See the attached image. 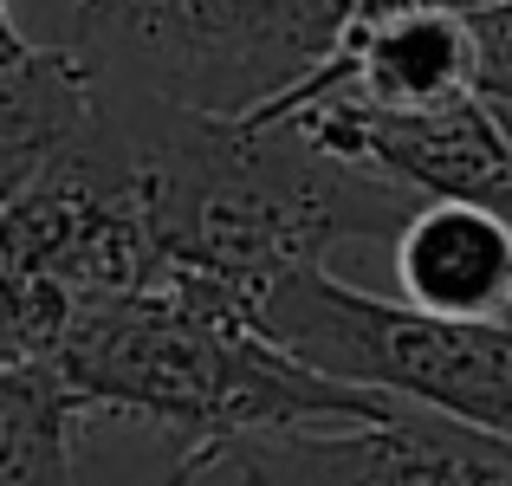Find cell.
<instances>
[{"instance_id":"1","label":"cell","mask_w":512,"mask_h":486,"mask_svg":"<svg viewBox=\"0 0 512 486\" xmlns=\"http://www.w3.org/2000/svg\"><path fill=\"white\" fill-rule=\"evenodd\" d=\"M98 104L137 162L163 286H201L240 318L286 273L325 266L350 240H396L422 208V195L318 150L286 117H214L111 85H98Z\"/></svg>"},{"instance_id":"2","label":"cell","mask_w":512,"mask_h":486,"mask_svg":"<svg viewBox=\"0 0 512 486\" xmlns=\"http://www.w3.org/2000/svg\"><path fill=\"white\" fill-rule=\"evenodd\" d=\"M52 370L98 415L143 422L169 441L163 486H195L240 441L383 422L402 409L383 389L299 363L253 318L182 279L98 299L72 324Z\"/></svg>"},{"instance_id":"9","label":"cell","mask_w":512,"mask_h":486,"mask_svg":"<svg viewBox=\"0 0 512 486\" xmlns=\"http://www.w3.org/2000/svg\"><path fill=\"white\" fill-rule=\"evenodd\" d=\"M402 299L441 318L512 312V221L474 201H422L396 234Z\"/></svg>"},{"instance_id":"13","label":"cell","mask_w":512,"mask_h":486,"mask_svg":"<svg viewBox=\"0 0 512 486\" xmlns=\"http://www.w3.org/2000/svg\"><path fill=\"white\" fill-rule=\"evenodd\" d=\"M33 52H39V39L26 33L20 7H13V0H0V65H20V59H33Z\"/></svg>"},{"instance_id":"7","label":"cell","mask_w":512,"mask_h":486,"mask_svg":"<svg viewBox=\"0 0 512 486\" xmlns=\"http://www.w3.org/2000/svg\"><path fill=\"white\" fill-rule=\"evenodd\" d=\"M221 467L247 486H512V435L402 402L383 422L240 441Z\"/></svg>"},{"instance_id":"11","label":"cell","mask_w":512,"mask_h":486,"mask_svg":"<svg viewBox=\"0 0 512 486\" xmlns=\"http://www.w3.org/2000/svg\"><path fill=\"white\" fill-rule=\"evenodd\" d=\"M98 415L52 363L0 370V486H85L78 435Z\"/></svg>"},{"instance_id":"10","label":"cell","mask_w":512,"mask_h":486,"mask_svg":"<svg viewBox=\"0 0 512 486\" xmlns=\"http://www.w3.org/2000/svg\"><path fill=\"white\" fill-rule=\"evenodd\" d=\"M91 104H98L91 72L59 46L0 65V201H13L46 162H59L85 137Z\"/></svg>"},{"instance_id":"12","label":"cell","mask_w":512,"mask_h":486,"mask_svg":"<svg viewBox=\"0 0 512 486\" xmlns=\"http://www.w3.org/2000/svg\"><path fill=\"white\" fill-rule=\"evenodd\" d=\"M493 0H350V20H402V13H480Z\"/></svg>"},{"instance_id":"14","label":"cell","mask_w":512,"mask_h":486,"mask_svg":"<svg viewBox=\"0 0 512 486\" xmlns=\"http://www.w3.org/2000/svg\"><path fill=\"white\" fill-rule=\"evenodd\" d=\"M500 111H506V104H500ZM506 124H512V111H506Z\"/></svg>"},{"instance_id":"3","label":"cell","mask_w":512,"mask_h":486,"mask_svg":"<svg viewBox=\"0 0 512 486\" xmlns=\"http://www.w3.org/2000/svg\"><path fill=\"white\" fill-rule=\"evenodd\" d=\"M39 46L111 91L247 117L338 52L350 0H13Z\"/></svg>"},{"instance_id":"5","label":"cell","mask_w":512,"mask_h":486,"mask_svg":"<svg viewBox=\"0 0 512 486\" xmlns=\"http://www.w3.org/2000/svg\"><path fill=\"white\" fill-rule=\"evenodd\" d=\"M279 350L344 383L383 389L415 409L512 435V324L441 318L409 299H376L325 266L286 273L253 312Z\"/></svg>"},{"instance_id":"6","label":"cell","mask_w":512,"mask_h":486,"mask_svg":"<svg viewBox=\"0 0 512 486\" xmlns=\"http://www.w3.org/2000/svg\"><path fill=\"white\" fill-rule=\"evenodd\" d=\"M247 117H266V124L286 117L318 150L363 162L422 201H474V208H493L512 221V124L487 91H461V98L415 104V111L325 91V98H305L292 111H247Z\"/></svg>"},{"instance_id":"8","label":"cell","mask_w":512,"mask_h":486,"mask_svg":"<svg viewBox=\"0 0 512 486\" xmlns=\"http://www.w3.org/2000/svg\"><path fill=\"white\" fill-rule=\"evenodd\" d=\"M344 98L389 104V111H415V104H441L480 91V39L474 13H402V20H350L338 52L318 65L305 85L286 98L260 104V111H292L305 98Z\"/></svg>"},{"instance_id":"4","label":"cell","mask_w":512,"mask_h":486,"mask_svg":"<svg viewBox=\"0 0 512 486\" xmlns=\"http://www.w3.org/2000/svg\"><path fill=\"white\" fill-rule=\"evenodd\" d=\"M137 286H163V253L137 162L91 104L85 137L0 201V370L52 363L91 305Z\"/></svg>"}]
</instances>
